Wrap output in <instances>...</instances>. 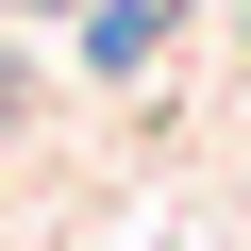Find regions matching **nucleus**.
Listing matches in <instances>:
<instances>
[{
    "label": "nucleus",
    "mask_w": 251,
    "mask_h": 251,
    "mask_svg": "<svg viewBox=\"0 0 251 251\" xmlns=\"http://www.w3.org/2000/svg\"><path fill=\"white\" fill-rule=\"evenodd\" d=\"M168 50V0H84V84H151Z\"/></svg>",
    "instance_id": "nucleus-1"
},
{
    "label": "nucleus",
    "mask_w": 251,
    "mask_h": 251,
    "mask_svg": "<svg viewBox=\"0 0 251 251\" xmlns=\"http://www.w3.org/2000/svg\"><path fill=\"white\" fill-rule=\"evenodd\" d=\"M17 17H84V0H17Z\"/></svg>",
    "instance_id": "nucleus-2"
}]
</instances>
